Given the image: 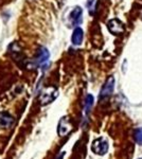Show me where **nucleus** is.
<instances>
[{
	"instance_id": "f257e3e1",
	"label": "nucleus",
	"mask_w": 142,
	"mask_h": 159,
	"mask_svg": "<svg viewBox=\"0 0 142 159\" xmlns=\"http://www.w3.org/2000/svg\"><path fill=\"white\" fill-rule=\"evenodd\" d=\"M108 148H109V144L107 140H105V138L103 137L95 139L91 144V151L99 156H104L108 152Z\"/></svg>"
},
{
	"instance_id": "f03ea898",
	"label": "nucleus",
	"mask_w": 142,
	"mask_h": 159,
	"mask_svg": "<svg viewBox=\"0 0 142 159\" xmlns=\"http://www.w3.org/2000/svg\"><path fill=\"white\" fill-rule=\"evenodd\" d=\"M113 90H115V78L113 76H109L106 80V82L104 83V85L102 86V88H101L99 99L100 100L107 99L108 97H110L112 94Z\"/></svg>"
},
{
	"instance_id": "7ed1b4c3",
	"label": "nucleus",
	"mask_w": 142,
	"mask_h": 159,
	"mask_svg": "<svg viewBox=\"0 0 142 159\" xmlns=\"http://www.w3.org/2000/svg\"><path fill=\"white\" fill-rule=\"evenodd\" d=\"M107 29L113 35H120L122 33H124L125 28L124 24L122 21H120L118 18H112L107 22Z\"/></svg>"
},
{
	"instance_id": "20e7f679",
	"label": "nucleus",
	"mask_w": 142,
	"mask_h": 159,
	"mask_svg": "<svg viewBox=\"0 0 142 159\" xmlns=\"http://www.w3.org/2000/svg\"><path fill=\"white\" fill-rule=\"evenodd\" d=\"M57 94H58V92L54 87H48V88H46L45 90L42 92V94H40V98H39L40 103H42V105H47L49 103H51L53 100L56 99Z\"/></svg>"
},
{
	"instance_id": "39448f33",
	"label": "nucleus",
	"mask_w": 142,
	"mask_h": 159,
	"mask_svg": "<svg viewBox=\"0 0 142 159\" xmlns=\"http://www.w3.org/2000/svg\"><path fill=\"white\" fill-rule=\"evenodd\" d=\"M82 16H83V10L81 7H76L73 10L69 13V22L71 24L72 27H76L82 22Z\"/></svg>"
},
{
	"instance_id": "423d86ee",
	"label": "nucleus",
	"mask_w": 142,
	"mask_h": 159,
	"mask_svg": "<svg viewBox=\"0 0 142 159\" xmlns=\"http://www.w3.org/2000/svg\"><path fill=\"white\" fill-rule=\"evenodd\" d=\"M72 129V124L70 123V120H69L68 117H63L61 120H59L58 123V127H57V134L58 136L63 137V136H66L68 133H70Z\"/></svg>"
},
{
	"instance_id": "0eeeda50",
	"label": "nucleus",
	"mask_w": 142,
	"mask_h": 159,
	"mask_svg": "<svg viewBox=\"0 0 142 159\" xmlns=\"http://www.w3.org/2000/svg\"><path fill=\"white\" fill-rule=\"evenodd\" d=\"M49 57H50V53H49V51L46 49L45 47H42V48H39L37 51V55H36L35 61H36L37 65L44 67V66L48 63Z\"/></svg>"
},
{
	"instance_id": "6e6552de",
	"label": "nucleus",
	"mask_w": 142,
	"mask_h": 159,
	"mask_svg": "<svg viewBox=\"0 0 142 159\" xmlns=\"http://www.w3.org/2000/svg\"><path fill=\"white\" fill-rule=\"evenodd\" d=\"M14 123V118H13L9 112L1 111L0 112V126L3 129L11 127L12 124Z\"/></svg>"
},
{
	"instance_id": "1a4fd4ad",
	"label": "nucleus",
	"mask_w": 142,
	"mask_h": 159,
	"mask_svg": "<svg viewBox=\"0 0 142 159\" xmlns=\"http://www.w3.org/2000/svg\"><path fill=\"white\" fill-rule=\"evenodd\" d=\"M84 39V32L82 30V28L76 27V29L73 30V33H72L71 36V42L74 46H80L82 43H83Z\"/></svg>"
},
{
	"instance_id": "9d476101",
	"label": "nucleus",
	"mask_w": 142,
	"mask_h": 159,
	"mask_svg": "<svg viewBox=\"0 0 142 159\" xmlns=\"http://www.w3.org/2000/svg\"><path fill=\"white\" fill-rule=\"evenodd\" d=\"M94 98L92 94H87L86 98H85V105H84V111L86 115H88L91 110L92 106H94Z\"/></svg>"
},
{
	"instance_id": "9b49d317",
	"label": "nucleus",
	"mask_w": 142,
	"mask_h": 159,
	"mask_svg": "<svg viewBox=\"0 0 142 159\" xmlns=\"http://www.w3.org/2000/svg\"><path fill=\"white\" fill-rule=\"evenodd\" d=\"M134 139L137 144L142 145V127H138L134 130Z\"/></svg>"
},
{
	"instance_id": "f8f14e48",
	"label": "nucleus",
	"mask_w": 142,
	"mask_h": 159,
	"mask_svg": "<svg viewBox=\"0 0 142 159\" xmlns=\"http://www.w3.org/2000/svg\"><path fill=\"white\" fill-rule=\"evenodd\" d=\"M94 2L95 0H88L87 1V7H88L89 11H90V14H94Z\"/></svg>"
},
{
	"instance_id": "ddd939ff",
	"label": "nucleus",
	"mask_w": 142,
	"mask_h": 159,
	"mask_svg": "<svg viewBox=\"0 0 142 159\" xmlns=\"http://www.w3.org/2000/svg\"><path fill=\"white\" fill-rule=\"evenodd\" d=\"M64 155H65V152H63V153H62V154H61V157H58L57 159H62V158L64 157Z\"/></svg>"
},
{
	"instance_id": "4468645a",
	"label": "nucleus",
	"mask_w": 142,
	"mask_h": 159,
	"mask_svg": "<svg viewBox=\"0 0 142 159\" xmlns=\"http://www.w3.org/2000/svg\"><path fill=\"white\" fill-rule=\"evenodd\" d=\"M138 159H142V157H141V158H138Z\"/></svg>"
}]
</instances>
